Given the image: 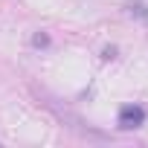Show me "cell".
Masks as SVG:
<instances>
[{
    "instance_id": "1",
    "label": "cell",
    "mask_w": 148,
    "mask_h": 148,
    "mask_svg": "<svg viewBox=\"0 0 148 148\" xmlns=\"http://www.w3.org/2000/svg\"><path fill=\"white\" fill-rule=\"evenodd\" d=\"M116 122H119V128H122V131L139 128V125L145 122V108H139V105H122V108H119Z\"/></svg>"
}]
</instances>
